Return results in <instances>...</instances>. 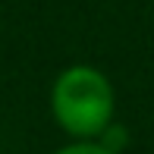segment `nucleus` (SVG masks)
Wrapping results in <instances>:
<instances>
[{
    "label": "nucleus",
    "mask_w": 154,
    "mask_h": 154,
    "mask_svg": "<svg viewBox=\"0 0 154 154\" xmlns=\"http://www.w3.org/2000/svg\"><path fill=\"white\" fill-rule=\"evenodd\" d=\"M57 154H113L110 148H104V145H88V142H82V145H69V148H63Z\"/></svg>",
    "instance_id": "2"
},
{
    "label": "nucleus",
    "mask_w": 154,
    "mask_h": 154,
    "mask_svg": "<svg viewBox=\"0 0 154 154\" xmlns=\"http://www.w3.org/2000/svg\"><path fill=\"white\" fill-rule=\"evenodd\" d=\"M54 116L69 135L91 138L113 116V88L97 69L72 66L54 85Z\"/></svg>",
    "instance_id": "1"
}]
</instances>
